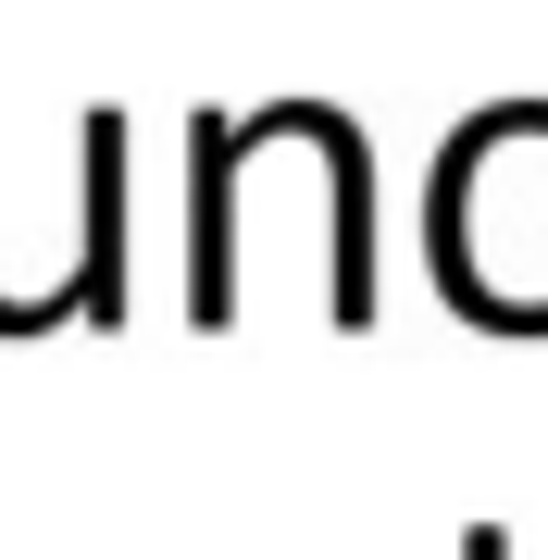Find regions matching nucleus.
Segmentation results:
<instances>
[{"instance_id":"1","label":"nucleus","mask_w":548,"mask_h":560,"mask_svg":"<svg viewBox=\"0 0 548 560\" xmlns=\"http://www.w3.org/2000/svg\"><path fill=\"white\" fill-rule=\"evenodd\" d=\"M499 548H511V536H487V560H499Z\"/></svg>"}]
</instances>
